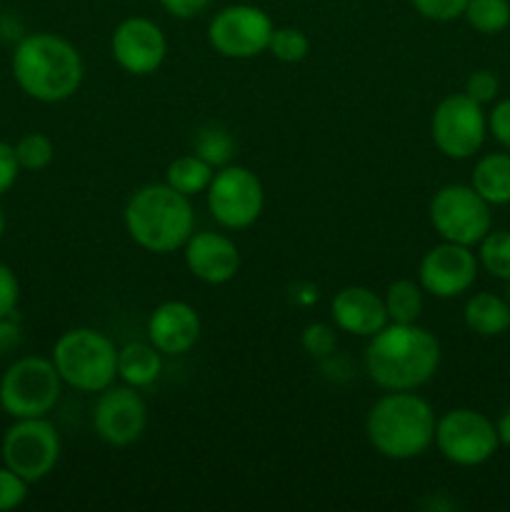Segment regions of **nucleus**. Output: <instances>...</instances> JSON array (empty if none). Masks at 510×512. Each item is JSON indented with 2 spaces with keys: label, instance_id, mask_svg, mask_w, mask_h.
Returning <instances> with one entry per match:
<instances>
[{
  "label": "nucleus",
  "instance_id": "obj_37",
  "mask_svg": "<svg viewBox=\"0 0 510 512\" xmlns=\"http://www.w3.org/2000/svg\"><path fill=\"white\" fill-rule=\"evenodd\" d=\"M20 340H23V333H20V325L15 323V313L8 318H0V355L13 353Z\"/></svg>",
  "mask_w": 510,
  "mask_h": 512
},
{
  "label": "nucleus",
  "instance_id": "obj_16",
  "mask_svg": "<svg viewBox=\"0 0 510 512\" xmlns=\"http://www.w3.org/2000/svg\"><path fill=\"white\" fill-rule=\"evenodd\" d=\"M183 253L190 275L205 285L230 283L240 270L238 245L228 235L215 230L190 235L188 243L183 245Z\"/></svg>",
  "mask_w": 510,
  "mask_h": 512
},
{
  "label": "nucleus",
  "instance_id": "obj_33",
  "mask_svg": "<svg viewBox=\"0 0 510 512\" xmlns=\"http://www.w3.org/2000/svg\"><path fill=\"white\" fill-rule=\"evenodd\" d=\"M20 303V283L13 268L0 263V318H8L18 310Z\"/></svg>",
  "mask_w": 510,
  "mask_h": 512
},
{
  "label": "nucleus",
  "instance_id": "obj_39",
  "mask_svg": "<svg viewBox=\"0 0 510 512\" xmlns=\"http://www.w3.org/2000/svg\"><path fill=\"white\" fill-rule=\"evenodd\" d=\"M5 233V213H3V205H0V238Z\"/></svg>",
  "mask_w": 510,
  "mask_h": 512
},
{
  "label": "nucleus",
  "instance_id": "obj_36",
  "mask_svg": "<svg viewBox=\"0 0 510 512\" xmlns=\"http://www.w3.org/2000/svg\"><path fill=\"white\" fill-rule=\"evenodd\" d=\"M213 0H160L163 10L178 20H193L210 8Z\"/></svg>",
  "mask_w": 510,
  "mask_h": 512
},
{
  "label": "nucleus",
  "instance_id": "obj_27",
  "mask_svg": "<svg viewBox=\"0 0 510 512\" xmlns=\"http://www.w3.org/2000/svg\"><path fill=\"white\" fill-rule=\"evenodd\" d=\"M268 53L273 55L275 60H280V63H300V60L308 58L310 40L300 28L283 25V28H275L273 35H270Z\"/></svg>",
  "mask_w": 510,
  "mask_h": 512
},
{
  "label": "nucleus",
  "instance_id": "obj_12",
  "mask_svg": "<svg viewBox=\"0 0 510 512\" xmlns=\"http://www.w3.org/2000/svg\"><path fill=\"white\" fill-rule=\"evenodd\" d=\"M273 30V20L258 5H225L210 18L208 43L223 58L250 60L268 50Z\"/></svg>",
  "mask_w": 510,
  "mask_h": 512
},
{
  "label": "nucleus",
  "instance_id": "obj_35",
  "mask_svg": "<svg viewBox=\"0 0 510 512\" xmlns=\"http://www.w3.org/2000/svg\"><path fill=\"white\" fill-rule=\"evenodd\" d=\"M20 175V163L15 158V145L0 140V195L8 193Z\"/></svg>",
  "mask_w": 510,
  "mask_h": 512
},
{
  "label": "nucleus",
  "instance_id": "obj_21",
  "mask_svg": "<svg viewBox=\"0 0 510 512\" xmlns=\"http://www.w3.org/2000/svg\"><path fill=\"white\" fill-rule=\"evenodd\" d=\"M475 193L488 205L510 203V153H488L475 163L470 178Z\"/></svg>",
  "mask_w": 510,
  "mask_h": 512
},
{
  "label": "nucleus",
  "instance_id": "obj_25",
  "mask_svg": "<svg viewBox=\"0 0 510 512\" xmlns=\"http://www.w3.org/2000/svg\"><path fill=\"white\" fill-rule=\"evenodd\" d=\"M463 18L483 35H498L510 25V0H468Z\"/></svg>",
  "mask_w": 510,
  "mask_h": 512
},
{
  "label": "nucleus",
  "instance_id": "obj_5",
  "mask_svg": "<svg viewBox=\"0 0 510 512\" xmlns=\"http://www.w3.org/2000/svg\"><path fill=\"white\" fill-rule=\"evenodd\" d=\"M63 385L78 393H103L118 378V348L95 328H70L55 340L53 358Z\"/></svg>",
  "mask_w": 510,
  "mask_h": 512
},
{
  "label": "nucleus",
  "instance_id": "obj_7",
  "mask_svg": "<svg viewBox=\"0 0 510 512\" xmlns=\"http://www.w3.org/2000/svg\"><path fill=\"white\" fill-rule=\"evenodd\" d=\"M430 225L443 240L458 245H478L493 230L490 205L473 190V185H443L430 198Z\"/></svg>",
  "mask_w": 510,
  "mask_h": 512
},
{
  "label": "nucleus",
  "instance_id": "obj_2",
  "mask_svg": "<svg viewBox=\"0 0 510 512\" xmlns=\"http://www.w3.org/2000/svg\"><path fill=\"white\" fill-rule=\"evenodd\" d=\"M10 70L28 98L38 103H63L78 93L85 78L80 50L55 33H30L18 40Z\"/></svg>",
  "mask_w": 510,
  "mask_h": 512
},
{
  "label": "nucleus",
  "instance_id": "obj_32",
  "mask_svg": "<svg viewBox=\"0 0 510 512\" xmlns=\"http://www.w3.org/2000/svg\"><path fill=\"white\" fill-rule=\"evenodd\" d=\"M463 93L480 105L493 103L500 93L498 75H495L493 70H473V73L468 75V80H465Z\"/></svg>",
  "mask_w": 510,
  "mask_h": 512
},
{
  "label": "nucleus",
  "instance_id": "obj_30",
  "mask_svg": "<svg viewBox=\"0 0 510 512\" xmlns=\"http://www.w3.org/2000/svg\"><path fill=\"white\" fill-rule=\"evenodd\" d=\"M410 5L415 8V13L433 23H450V20L463 18L468 0H410Z\"/></svg>",
  "mask_w": 510,
  "mask_h": 512
},
{
  "label": "nucleus",
  "instance_id": "obj_34",
  "mask_svg": "<svg viewBox=\"0 0 510 512\" xmlns=\"http://www.w3.org/2000/svg\"><path fill=\"white\" fill-rule=\"evenodd\" d=\"M488 133L500 148L510 150V98L498 100L488 113Z\"/></svg>",
  "mask_w": 510,
  "mask_h": 512
},
{
  "label": "nucleus",
  "instance_id": "obj_14",
  "mask_svg": "<svg viewBox=\"0 0 510 512\" xmlns=\"http://www.w3.org/2000/svg\"><path fill=\"white\" fill-rule=\"evenodd\" d=\"M148 425V408L140 398L138 388L130 385H110L98 395V403L93 410V428L103 443L113 448H128Z\"/></svg>",
  "mask_w": 510,
  "mask_h": 512
},
{
  "label": "nucleus",
  "instance_id": "obj_13",
  "mask_svg": "<svg viewBox=\"0 0 510 512\" xmlns=\"http://www.w3.org/2000/svg\"><path fill=\"white\" fill-rule=\"evenodd\" d=\"M478 268V255L468 245L443 240L433 245L420 260L418 283L433 298L453 300L473 288Z\"/></svg>",
  "mask_w": 510,
  "mask_h": 512
},
{
  "label": "nucleus",
  "instance_id": "obj_10",
  "mask_svg": "<svg viewBox=\"0 0 510 512\" xmlns=\"http://www.w3.org/2000/svg\"><path fill=\"white\" fill-rule=\"evenodd\" d=\"M433 443L448 463L460 468L488 463L500 448L495 423L473 408H455L440 415L435 423Z\"/></svg>",
  "mask_w": 510,
  "mask_h": 512
},
{
  "label": "nucleus",
  "instance_id": "obj_29",
  "mask_svg": "<svg viewBox=\"0 0 510 512\" xmlns=\"http://www.w3.org/2000/svg\"><path fill=\"white\" fill-rule=\"evenodd\" d=\"M338 328L328 323H310L303 328V335H300V343H303L305 353L313 355V358H330L338 348Z\"/></svg>",
  "mask_w": 510,
  "mask_h": 512
},
{
  "label": "nucleus",
  "instance_id": "obj_20",
  "mask_svg": "<svg viewBox=\"0 0 510 512\" xmlns=\"http://www.w3.org/2000/svg\"><path fill=\"white\" fill-rule=\"evenodd\" d=\"M163 353L153 343H128L118 350V378L130 388H148L160 378Z\"/></svg>",
  "mask_w": 510,
  "mask_h": 512
},
{
  "label": "nucleus",
  "instance_id": "obj_19",
  "mask_svg": "<svg viewBox=\"0 0 510 512\" xmlns=\"http://www.w3.org/2000/svg\"><path fill=\"white\" fill-rule=\"evenodd\" d=\"M463 320L470 333L480 338H498L510 328V303L495 293H475L465 303Z\"/></svg>",
  "mask_w": 510,
  "mask_h": 512
},
{
  "label": "nucleus",
  "instance_id": "obj_17",
  "mask_svg": "<svg viewBox=\"0 0 510 512\" xmlns=\"http://www.w3.org/2000/svg\"><path fill=\"white\" fill-rule=\"evenodd\" d=\"M330 318L340 333L355 338H373L390 323L385 300L365 285H348L338 290L330 300Z\"/></svg>",
  "mask_w": 510,
  "mask_h": 512
},
{
  "label": "nucleus",
  "instance_id": "obj_24",
  "mask_svg": "<svg viewBox=\"0 0 510 512\" xmlns=\"http://www.w3.org/2000/svg\"><path fill=\"white\" fill-rule=\"evenodd\" d=\"M423 295L425 290L420 288V283L410 278L390 283L383 295L390 323H418L423 313Z\"/></svg>",
  "mask_w": 510,
  "mask_h": 512
},
{
  "label": "nucleus",
  "instance_id": "obj_3",
  "mask_svg": "<svg viewBox=\"0 0 510 512\" xmlns=\"http://www.w3.org/2000/svg\"><path fill=\"white\" fill-rule=\"evenodd\" d=\"M123 220L130 240L158 255L175 253L195 233L193 203L168 183H148L135 190L125 203Z\"/></svg>",
  "mask_w": 510,
  "mask_h": 512
},
{
  "label": "nucleus",
  "instance_id": "obj_18",
  "mask_svg": "<svg viewBox=\"0 0 510 512\" xmlns=\"http://www.w3.org/2000/svg\"><path fill=\"white\" fill-rule=\"evenodd\" d=\"M198 310L183 300H168L160 303L148 318V340L163 355H183L195 348L200 340Z\"/></svg>",
  "mask_w": 510,
  "mask_h": 512
},
{
  "label": "nucleus",
  "instance_id": "obj_4",
  "mask_svg": "<svg viewBox=\"0 0 510 512\" xmlns=\"http://www.w3.org/2000/svg\"><path fill=\"white\" fill-rule=\"evenodd\" d=\"M433 408L415 390H388L365 418V435L375 453L388 460L420 458L435 440Z\"/></svg>",
  "mask_w": 510,
  "mask_h": 512
},
{
  "label": "nucleus",
  "instance_id": "obj_38",
  "mask_svg": "<svg viewBox=\"0 0 510 512\" xmlns=\"http://www.w3.org/2000/svg\"><path fill=\"white\" fill-rule=\"evenodd\" d=\"M495 430H498L500 445H508V448H510V405L503 410V415L498 418V423H495Z\"/></svg>",
  "mask_w": 510,
  "mask_h": 512
},
{
  "label": "nucleus",
  "instance_id": "obj_9",
  "mask_svg": "<svg viewBox=\"0 0 510 512\" xmlns=\"http://www.w3.org/2000/svg\"><path fill=\"white\" fill-rule=\"evenodd\" d=\"M208 210L225 230H245L263 215L265 190L258 175L245 165H225L210 180Z\"/></svg>",
  "mask_w": 510,
  "mask_h": 512
},
{
  "label": "nucleus",
  "instance_id": "obj_1",
  "mask_svg": "<svg viewBox=\"0 0 510 512\" xmlns=\"http://www.w3.org/2000/svg\"><path fill=\"white\" fill-rule=\"evenodd\" d=\"M365 370L383 390H418L440 368V340L418 323H388L368 338Z\"/></svg>",
  "mask_w": 510,
  "mask_h": 512
},
{
  "label": "nucleus",
  "instance_id": "obj_23",
  "mask_svg": "<svg viewBox=\"0 0 510 512\" xmlns=\"http://www.w3.org/2000/svg\"><path fill=\"white\" fill-rule=\"evenodd\" d=\"M235 148L238 143L223 123H205L193 135V153L218 170L230 165V160L235 158Z\"/></svg>",
  "mask_w": 510,
  "mask_h": 512
},
{
  "label": "nucleus",
  "instance_id": "obj_31",
  "mask_svg": "<svg viewBox=\"0 0 510 512\" xmlns=\"http://www.w3.org/2000/svg\"><path fill=\"white\" fill-rule=\"evenodd\" d=\"M28 485V480H23L15 470L3 465L0 468V512L20 508L28 498Z\"/></svg>",
  "mask_w": 510,
  "mask_h": 512
},
{
  "label": "nucleus",
  "instance_id": "obj_8",
  "mask_svg": "<svg viewBox=\"0 0 510 512\" xmlns=\"http://www.w3.org/2000/svg\"><path fill=\"white\" fill-rule=\"evenodd\" d=\"M3 465L28 483H40L60 460V435L48 418H20L5 430L0 443Z\"/></svg>",
  "mask_w": 510,
  "mask_h": 512
},
{
  "label": "nucleus",
  "instance_id": "obj_15",
  "mask_svg": "<svg viewBox=\"0 0 510 512\" xmlns=\"http://www.w3.org/2000/svg\"><path fill=\"white\" fill-rule=\"evenodd\" d=\"M110 53L125 73L150 75L163 65L165 55H168V40L155 20L133 15L113 30Z\"/></svg>",
  "mask_w": 510,
  "mask_h": 512
},
{
  "label": "nucleus",
  "instance_id": "obj_26",
  "mask_svg": "<svg viewBox=\"0 0 510 512\" xmlns=\"http://www.w3.org/2000/svg\"><path fill=\"white\" fill-rule=\"evenodd\" d=\"M478 263L498 280H510V230H490L478 243Z\"/></svg>",
  "mask_w": 510,
  "mask_h": 512
},
{
  "label": "nucleus",
  "instance_id": "obj_6",
  "mask_svg": "<svg viewBox=\"0 0 510 512\" xmlns=\"http://www.w3.org/2000/svg\"><path fill=\"white\" fill-rule=\"evenodd\" d=\"M63 378L53 360L25 355L8 365L0 378V408L13 420L48 418L58 405Z\"/></svg>",
  "mask_w": 510,
  "mask_h": 512
},
{
  "label": "nucleus",
  "instance_id": "obj_40",
  "mask_svg": "<svg viewBox=\"0 0 510 512\" xmlns=\"http://www.w3.org/2000/svg\"><path fill=\"white\" fill-rule=\"evenodd\" d=\"M508 303H510V290H508Z\"/></svg>",
  "mask_w": 510,
  "mask_h": 512
},
{
  "label": "nucleus",
  "instance_id": "obj_22",
  "mask_svg": "<svg viewBox=\"0 0 510 512\" xmlns=\"http://www.w3.org/2000/svg\"><path fill=\"white\" fill-rule=\"evenodd\" d=\"M213 175H215L213 165H208L195 153H188L175 158L173 163L165 168V183H168L173 190H178V193L193 198V195H200L208 190Z\"/></svg>",
  "mask_w": 510,
  "mask_h": 512
},
{
  "label": "nucleus",
  "instance_id": "obj_11",
  "mask_svg": "<svg viewBox=\"0 0 510 512\" xmlns=\"http://www.w3.org/2000/svg\"><path fill=\"white\" fill-rule=\"evenodd\" d=\"M485 133H488V115L483 113V105L465 93H453L435 105L430 135L435 148L445 158H473L483 148Z\"/></svg>",
  "mask_w": 510,
  "mask_h": 512
},
{
  "label": "nucleus",
  "instance_id": "obj_28",
  "mask_svg": "<svg viewBox=\"0 0 510 512\" xmlns=\"http://www.w3.org/2000/svg\"><path fill=\"white\" fill-rule=\"evenodd\" d=\"M15 158H18L20 170L38 173V170H45L53 163L55 145L45 133H25L15 143Z\"/></svg>",
  "mask_w": 510,
  "mask_h": 512
}]
</instances>
